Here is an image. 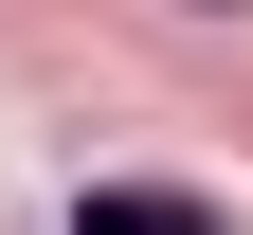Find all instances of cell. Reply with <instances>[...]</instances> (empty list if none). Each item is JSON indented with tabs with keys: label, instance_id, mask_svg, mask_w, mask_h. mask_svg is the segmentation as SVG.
Segmentation results:
<instances>
[{
	"label": "cell",
	"instance_id": "1",
	"mask_svg": "<svg viewBox=\"0 0 253 235\" xmlns=\"http://www.w3.org/2000/svg\"><path fill=\"white\" fill-rule=\"evenodd\" d=\"M73 235H217V217H199V199H163V181H90Z\"/></svg>",
	"mask_w": 253,
	"mask_h": 235
},
{
	"label": "cell",
	"instance_id": "2",
	"mask_svg": "<svg viewBox=\"0 0 253 235\" xmlns=\"http://www.w3.org/2000/svg\"><path fill=\"white\" fill-rule=\"evenodd\" d=\"M199 18H235V0H199Z\"/></svg>",
	"mask_w": 253,
	"mask_h": 235
}]
</instances>
